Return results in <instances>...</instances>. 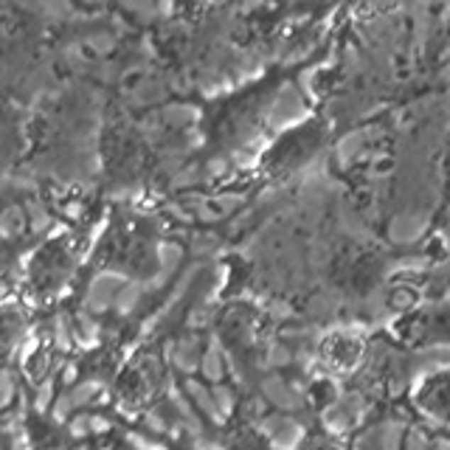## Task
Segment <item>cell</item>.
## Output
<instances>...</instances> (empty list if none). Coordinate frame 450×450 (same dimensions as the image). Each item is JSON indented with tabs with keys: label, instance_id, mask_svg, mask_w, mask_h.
Listing matches in <instances>:
<instances>
[{
	"label": "cell",
	"instance_id": "6",
	"mask_svg": "<svg viewBox=\"0 0 450 450\" xmlns=\"http://www.w3.org/2000/svg\"><path fill=\"white\" fill-rule=\"evenodd\" d=\"M402 341L408 344H450V304L445 307H431L419 312H408L397 324Z\"/></svg>",
	"mask_w": 450,
	"mask_h": 450
},
{
	"label": "cell",
	"instance_id": "5",
	"mask_svg": "<svg viewBox=\"0 0 450 450\" xmlns=\"http://www.w3.org/2000/svg\"><path fill=\"white\" fill-rule=\"evenodd\" d=\"M366 352H369V341L355 332H329L318 344L321 363L335 375H352L366 361Z\"/></svg>",
	"mask_w": 450,
	"mask_h": 450
},
{
	"label": "cell",
	"instance_id": "14",
	"mask_svg": "<svg viewBox=\"0 0 450 450\" xmlns=\"http://www.w3.org/2000/svg\"><path fill=\"white\" fill-rule=\"evenodd\" d=\"M14 391H17V385H14V375H11L9 369H0V411L11 402Z\"/></svg>",
	"mask_w": 450,
	"mask_h": 450
},
{
	"label": "cell",
	"instance_id": "11",
	"mask_svg": "<svg viewBox=\"0 0 450 450\" xmlns=\"http://www.w3.org/2000/svg\"><path fill=\"white\" fill-rule=\"evenodd\" d=\"M99 388H101V380H82V383H76L74 388L68 391V397H71L74 408L87 405V402L96 397V391H99Z\"/></svg>",
	"mask_w": 450,
	"mask_h": 450
},
{
	"label": "cell",
	"instance_id": "20",
	"mask_svg": "<svg viewBox=\"0 0 450 450\" xmlns=\"http://www.w3.org/2000/svg\"><path fill=\"white\" fill-rule=\"evenodd\" d=\"M76 377H79V369H76V363H68V366L62 369V383H74V385H76Z\"/></svg>",
	"mask_w": 450,
	"mask_h": 450
},
{
	"label": "cell",
	"instance_id": "7",
	"mask_svg": "<svg viewBox=\"0 0 450 450\" xmlns=\"http://www.w3.org/2000/svg\"><path fill=\"white\" fill-rule=\"evenodd\" d=\"M414 402L431 419L450 425V369H439L425 377L414 391Z\"/></svg>",
	"mask_w": 450,
	"mask_h": 450
},
{
	"label": "cell",
	"instance_id": "19",
	"mask_svg": "<svg viewBox=\"0 0 450 450\" xmlns=\"http://www.w3.org/2000/svg\"><path fill=\"white\" fill-rule=\"evenodd\" d=\"M11 448L14 450H28L31 445H28V434L26 431H17L14 437H11Z\"/></svg>",
	"mask_w": 450,
	"mask_h": 450
},
{
	"label": "cell",
	"instance_id": "16",
	"mask_svg": "<svg viewBox=\"0 0 450 450\" xmlns=\"http://www.w3.org/2000/svg\"><path fill=\"white\" fill-rule=\"evenodd\" d=\"M68 434L74 437V439H82L84 434H90V417L87 414H82V417H76L68 422Z\"/></svg>",
	"mask_w": 450,
	"mask_h": 450
},
{
	"label": "cell",
	"instance_id": "18",
	"mask_svg": "<svg viewBox=\"0 0 450 450\" xmlns=\"http://www.w3.org/2000/svg\"><path fill=\"white\" fill-rule=\"evenodd\" d=\"M90 431H93V434H104V431H110V422H107L104 417L93 414V417H90Z\"/></svg>",
	"mask_w": 450,
	"mask_h": 450
},
{
	"label": "cell",
	"instance_id": "13",
	"mask_svg": "<svg viewBox=\"0 0 450 450\" xmlns=\"http://www.w3.org/2000/svg\"><path fill=\"white\" fill-rule=\"evenodd\" d=\"M51 400H54V380H45V383H40V388H37L34 411H37V414H45V411L51 408Z\"/></svg>",
	"mask_w": 450,
	"mask_h": 450
},
{
	"label": "cell",
	"instance_id": "4",
	"mask_svg": "<svg viewBox=\"0 0 450 450\" xmlns=\"http://www.w3.org/2000/svg\"><path fill=\"white\" fill-rule=\"evenodd\" d=\"M220 341L242 369H253L262 361L265 315L248 301L228 304V309L220 315Z\"/></svg>",
	"mask_w": 450,
	"mask_h": 450
},
{
	"label": "cell",
	"instance_id": "3",
	"mask_svg": "<svg viewBox=\"0 0 450 450\" xmlns=\"http://www.w3.org/2000/svg\"><path fill=\"white\" fill-rule=\"evenodd\" d=\"M388 268L391 251H383L372 242L346 239L332 251L326 262V279L344 299H369L385 282Z\"/></svg>",
	"mask_w": 450,
	"mask_h": 450
},
{
	"label": "cell",
	"instance_id": "1",
	"mask_svg": "<svg viewBox=\"0 0 450 450\" xmlns=\"http://www.w3.org/2000/svg\"><path fill=\"white\" fill-rule=\"evenodd\" d=\"M301 71V65H273L265 74L231 93L212 96V113L203 119V144L212 150V158H223L228 152L242 150L268 121L270 107L279 101L285 84Z\"/></svg>",
	"mask_w": 450,
	"mask_h": 450
},
{
	"label": "cell",
	"instance_id": "15",
	"mask_svg": "<svg viewBox=\"0 0 450 450\" xmlns=\"http://www.w3.org/2000/svg\"><path fill=\"white\" fill-rule=\"evenodd\" d=\"M54 329H57V349H71V326H68V318L65 315H57V321H54Z\"/></svg>",
	"mask_w": 450,
	"mask_h": 450
},
{
	"label": "cell",
	"instance_id": "12",
	"mask_svg": "<svg viewBox=\"0 0 450 450\" xmlns=\"http://www.w3.org/2000/svg\"><path fill=\"white\" fill-rule=\"evenodd\" d=\"M26 212L31 214V228H34V231H48V228H51V214H48V209H45L40 200H31V203L26 206Z\"/></svg>",
	"mask_w": 450,
	"mask_h": 450
},
{
	"label": "cell",
	"instance_id": "17",
	"mask_svg": "<svg viewBox=\"0 0 450 450\" xmlns=\"http://www.w3.org/2000/svg\"><path fill=\"white\" fill-rule=\"evenodd\" d=\"M74 411V402H71V397L68 394H62L60 400H57V405H54V419L57 422H68V414Z\"/></svg>",
	"mask_w": 450,
	"mask_h": 450
},
{
	"label": "cell",
	"instance_id": "10",
	"mask_svg": "<svg viewBox=\"0 0 450 450\" xmlns=\"http://www.w3.org/2000/svg\"><path fill=\"white\" fill-rule=\"evenodd\" d=\"M26 223H28V220H26L23 206H9V209H3V212H0V236H3V239H11V236L23 234Z\"/></svg>",
	"mask_w": 450,
	"mask_h": 450
},
{
	"label": "cell",
	"instance_id": "2",
	"mask_svg": "<svg viewBox=\"0 0 450 450\" xmlns=\"http://www.w3.org/2000/svg\"><path fill=\"white\" fill-rule=\"evenodd\" d=\"M329 138H332V127H329L326 116H321V113L307 116L304 121L282 130L273 138V144L262 152L259 175L268 180H290L326 150Z\"/></svg>",
	"mask_w": 450,
	"mask_h": 450
},
{
	"label": "cell",
	"instance_id": "8",
	"mask_svg": "<svg viewBox=\"0 0 450 450\" xmlns=\"http://www.w3.org/2000/svg\"><path fill=\"white\" fill-rule=\"evenodd\" d=\"M223 450H273V445L253 422H239V425L228 428Z\"/></svg>",
	"mask_w": 450,
	"mask_h": 450
},
{
	"label": "cell",
	"instance_id": "9",
	"mask_svg": "<svg viewBox=\"0 0 450 450\" xmlns=\"http://www.w3.org/2000/svg\"><path fill=\"white\" fill-rule=\"evenodd\" d=\"M296 450H346V448H344V442H341L335 434H329L321 422H312V425L304 431V439L299 442Z\"/></svg>",
	"mask_w": 450,
	"mask_h": 450
}]
</instances>
